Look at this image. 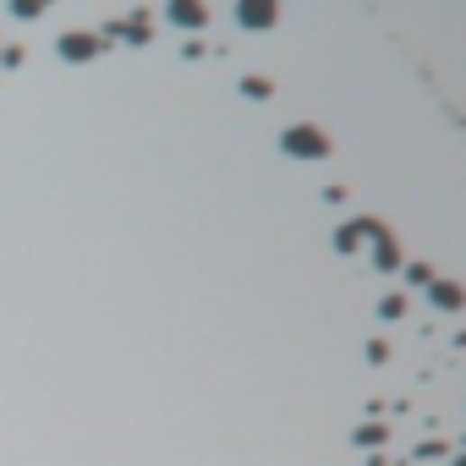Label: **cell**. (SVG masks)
<instances>
[{
  "mask_svg": "<svg viewBox=\"0 0 466 466\" xmlns=\"http://www.w3.org/2000/svg\"><path fill=\"white\" fill-rule=\"evenodd\" d=\"M280 149L291 160H329V154H335V143H329L318 126H286L280 132Z\"/></svg>",
  "mask_w": 466,
  "mask_h": 466,
  "instance_id": "6da1fadb",
  "label": "cell"
},
{
  "mask_svg": "<svg viewBox=\"0 0 466 466\" xmlns=\"http://www.w3.org/2000/svg\"><path fill=\"white\" fill-rule=\"evenodd\" d=\"M60 60H94L99 50H105V39L99 33H60Z\"/></svg>",
  "mask_w": 466,
  "mask_h": 466,
  "instance_id": "7a4b0ae2",
  "label": "cell"
},
{
  "mask_svg": "<svg viewBox=\"0 0 466 466\" xmlns=\"http://www.w3.org/2000/svg\"><path fill=\"white\" fill-rule=\"evenodd\" d=\"M368 236H373V263H379V270H401V252H395V236H389L384 225H373V220H368Z\"/></svg>",
  "mask_w": 466,
  "mask_h": 466,
  "instance_id": "3957f363",
  "label": "cell"
},
{
  "mask_svg": "<svg viewBox=\"0 0 466 466\" xmlns=\"http://www.w3.org/2000/svg\"><path fill=\"white\" fill-rule=\"evenodd\" d=\"M275 17H280L275 6H242V12H236V23H242V28H270Z\"/></svg>",
  "mask_w": 466,
  "mask_h": 466,
  "instance_id": "277c9868",
  "label": "cell"
},
{
  "mask_svg": "<svg viewBox=\"0 0 466 466\" xmlns=\"http://www.w3.org/2000/svg\"><path fill=\"white\" fill-rule=\"evenodd\" d=\"M362 236H368V220H357V225H341V231H335V247H341V252H357V242H362Z\"/></svg>",
  "mask_w": 466,
  "mask_h": 466,
  "instance_id": "5b68a950",
  "label": "cell"
},
{
  "mask_svg": "<svg viewBox=\"0 0 466 466\" xmlns=\"http://www.w3.org/2000/svg\"><path fill=\"white\" fill-rule=\"evenodd\" d=\"M434 302H439L444 313H455V307H461V286H455V280H434Z\"/></svg>",
  "mask_w": 466,
  "mask_h": 466,
  "instance_id": "8992f818",
  "label": "cell"
},
{
  "mask_svg": "<svg viewBox=\"0 0 466 466\" xmlns=\"http://www.w3.org/2000/svg\"><path fill=\"white\" fill-rule=\"evenodd\" d=\"M165 17H170V23H187V28H197V23H209V12H204V6H170Z\"/></svg>",
  "mask_w": 466,
  "mask_h": 466,
  "instance_id": "52a82bcc",
  "label": "cell"
},
{
  "mask_svg": "<svg viewBox=\"0 0 466 466\" xmlns=\"http://www.w3.org/2000/svg\"><path fill=\"white\" fill-rule=\"evenodd\" d=\"M407 280H412V286H434L439 275L428 270V263H407Z\"/></svg>",
  "mask_w": 466,
  "mask_h": 466,
  "instance_id": "ba28073f",
  "label": "cell"
},
{
  "mask_svg": "<svg viewBox=\"0 0 466 466\" xmlns=\"http://www.w3.org/2000/svg\"><path fill=\"white\" fill-rule=\"evenodd\" d=\"M242 94L247 99H270V83H263V78H242Z\"/></svg>",
  "mask_w": 466,
  "mask_h": 466,
  "instance_id": "9c48e42d",
  "label": "cell"
},
{
  "mask_svg": "<svg viewBox=\"0 0 466 466\" xmlns=\"http://www.w3.org/2000/svg\"><path fill=\"white\" fill-rule=\"evenodd\" d=\"M379 313H384V318H401V313H407V297H384Z\"/></svg>",
  "mask_w": 466,
  "mask_h": 466,
  "instance_id": "30bf717a",
  "label": "cell"
},
{
  "mask_svg": "<svg viewBox=\"0 0 466 466\" xmlns=\"http://www.w3.org/2000/svg\"><path fill=\"white\" fill-rule=\"evenodd\" d=\"M357 444H384V423L379 428H357Z\"/></svg>",
  "mask_w": 466,
  "mask_h": 466,
  "instance_id": "8fae6325",
  "label": "cell"
},
{
  "mask_svg": "<svg viewBox=\"0 0 466 466\" xmlns=\"http://www.w3.org/2000/svg\"><path fill=\"white\" fill-rule=\"evenodd\" d=\"M373 466H384V461H373Z\"/></svg>",
  "mask_w": 466,
  "mask_h": 466,
  "instance_id": "7c38bea8",
  "label": "cell"
}]
</instances>
